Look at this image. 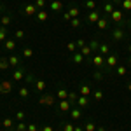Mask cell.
<instances>
[{
  "label": "cell",
  "instance_id": "obj_1",
  "mask_svg": "<svg viewBox=\"0 0 131 131\" xmlns=\"http://www.w3.org/2000/svg\"><path fill=\"white\" fill-rule=\"evenodd\" d=\"M91 65H93V67H96V68H103V67H105V72H108V70H107V65H105V56H103V54H100V52L93 56Z\"/></svg>",
  "mask_w": 131,
  "mask_h": 131
},
{
  "label": "cell",
  "instance_id": "obj_2",
  "mask_svg": "<svg viewBox=\"0 0 131 131\" xmlns=\"http://www.w3.org/2000/svg\"><path fill=\"white\" fill-rule=\"evenodd\" d=\"M12 91V82L10 81H0V94H10Z\"/></svg>",
  "mask_w": 131,
  "mask_h": 131
},
{
  "label": "cell",
  "instance_id": "obj_3",
  "mask_svg": "<svg viewBox=\"0 0 131 131\" xmlns=\"http://www.w3.org/2000/svg\"><path fill=\"white\" fill-rule=\"evenodd\" d=\"M105 65H107V70L117 67V54H108V56L105 58Z\"/></svg>",
  "mask_w": 131,
  "mask_h": 131
},
{
  "label": "cell",
  "instance_id": "obj_4",
  "mask_svg": "<svg viewBox=\"0 0 131 131\" xmlns=\"http://www.w3.org/2000/svg\"><path fill=\"white\" fill-rule=\"evenodd\" d=\"M112 39H114L115 42L124 40V30H122L121 26H117V28H114V30H112Z\"/></svg>",
  "mask_w": 131,
  "mask_h": 131
},
{
  "label": "cell",
  "instance_id": "obj_5",
  "mask_svg": "<svg viewBox=\"0 0 131 131\" xmlns=\"http://www.w3.org/2000/svg\"><path fill=\"white\" fill-rule=\"evenodd\" d=\"M54 100H56V94H49V93H47V94H42L40 96V103L42 105H54Z\"/></svg>",
  "mask_w": 131,
  "mask_h": 131
},
{
  "label": "cell",
  "instance_id": "obj_6",
  "mask_svg": "<svg viewBox=\"0 0 131 131\" xmlns=\"http://www.w3.org/2000/svg\"><path fill=\"white\" fill-rule=\"evenodd\" d=\"M25 77H26V73H25V70L21 67L12 72V81H25Z\"/></svg>",
  "mask_w": 131,
  "mask_h": 131
},
{
  "label": "cell",
  "instance_id": "obj_7",
  "mask_svg": "<svg viewBox=\"0 0 131 131\" xmlns=\"http://www.w3.org/2000/svg\"><path fill=\"white\" fill-rule=\"evenodd\" d=\"M70 117L73 119V121H81L82 119V110L79 108V107H72V110H70Z\"/></svg>",
  "mask_w": 131,
  "mask_h": 131
},
{
  "label": "cell",
  "instance_id": "obj_8",
  "mask_svg": "<svg viewBox=\"0 0 131 131\" xmlns=\"http://www.w3.org/2000/svg\"><path fill=\"white\" fill-rule=\"evenodd\" d=\"M110 18H112V21H114V23H117V25H121V23H122V10L115 9V10H114V12L110 14Z\"/></svg>",
  "mask_w": 131,
  "mask_h": 131
},
{
  "label": "cell",
  "instance_id": "obj_9",
  "mask_svg": "<svg viewBox=\"0 0 131 131\" xmlns=\"http://www.w3.org/2000/svg\"><path fill=\"white\" fill-rule=\"evenodd\" d=\"M88 103H89V96H82V94H79V98H77V107H79V108H86Z\"/></svg>",
  "mask_w": 131,
  "mask_h": 131
},
{
  "label": "cell",
  "instance_id": "obj_10",
  "mask_svg": "<svg viewBox=\"0 0 131 131\" xmlns=\"http://www.w3.org/2000/svg\"><path fill=\"white\" fill-rule=\"evenodd\" d=\"M49 7H51V10H54V12H61V10H63V2H61V0H52Z\"/></svg>",
  "mask_w": 131,
  "mask_h": 131
},
{
  "label": "cell",
  "instance_id": "obj_11",
  "mask_svg": "<svg viewBox=\"0 0 131 131\" xmlns=\"http://www.w3.org/2000/svg\"><path fill=\"white\" fill-rule=\"evenodd\" d=\"M4 47H5L7 52H12V51L16 49V40L14 39H7V40L4 42Z\"/></svg>",
  "mask_w": 131,
  "mask_h": 131
},
{
  "label": "cell",
  "instance_id": "obj_12",
  "mask_svg": "<svg viewBox=\"0 0 131 131\" xmlns=\"http://www.w3.org/2000/svg\"><path fill=\"white\" fill-rule=\"evenodd\" d=\"M37 12H39V9L35 7V4H28V5L25 7V14H26V16H35Z\"/></svg>",
  "mask_w": 131,
  "mask_h": 131
},
{
  "label": "cell",
  "instance_id": "obj_13",
  "mask_svg": "<svg viewBox=\"0 0 131 131\" xmlns=\"http://www.w3.org/2000/svg\"><path fill=\"white\" fill-rule=\"evenodd\" d=\"M46 88H47V82L46 81H42V79H37V81H35V91H37V93H42Z\"/></svg>",
  "mask_w": 131,
  "mask_h": 131
},
{
  "label": "cell",
  "instance_id": "obj_14",
  "mask_svg": "<svg viewBox=\"0 0 131 131\" xmlns=\"http://www.w3.org/2000/svg\"><path fill=\"white\" fill-rule=\"evenodd\" d=\"M72 107H73V105H72L68 100H60V110H61V112H68V110H72Z\"/></svg>",
  "mask_w": 131,
  "mask_h": 131
},
{
  "label": "cell",
  "instance_id": "obj_15",
  "mask_svg": "<svg viewBox=\"0 0 131 131\" xmlns=\"http://www.w3.org/2000/svg\"><path fill=\"white\" fill-rule=\"evenodd\" d=\"M88 21L89 23H98L100 21V12L98 10H91L89 14H88Z\"/></svg>",
  "mask_w": 131,
  "mask_h": 131
},
{
  "label": "cell",
  "instance_id": "obj_16",
  "mask_svg": "<svg viewBox=\"0 0 131 131\" xmlns=\"http://www.w3.org/2000/svg\"><path fill=\"white\" fill-rule=\"evenodd\" d=\"M70 60L73 61L75 65H82V63H84V56H82L81 52L77 51V52H73V54H72V58H70Z\"/></svg>",
  "mask_w": 131,
  "mask_h": 131
},
{
  "label": "cell",
  "instance_id": "obj_17",
  "mask_svg": "<svg viewBox=\"0 0 131 131\" xmlns=\"http://www.w3.org/2000/svg\"><path fill=\"white\" fill-rule=\"evenodd\" d=\"M93 51H94V49L91 47V44H89V46H84V47H82V49L79 51V52H81V54L84 56V58H89L91 54H93Z\"/></svg>",
  "mask_w": 131,
  "mask_h": 131
},
{
  "label": "cell",
  "instance_id": "obj_18",
  "mask_svg": "<svg viewBox=\"0 0 131 131\" xmlns=\"http://www.w3.org/2000/svg\"><path fill=\"white\" fill-rule=\"evenodd\" d=\"M98 52H100V54H103V56L110 54V46H108V44H100V47H98Z\"/></svg>",
  "mask_w": 131,
  "mask_h": 131
},
{
  "label": "cell",
  "instance_id": "obj_19",
  "mask_svg": "<svg viewBox=\"0 0 131 131\" xmlns=\"http://www.w3.org/2000/svg\"><path fill=\"white\" fill-rule=\"evenodd\" d=\"M47 18H49V14H47V10H46V9H40L39 12H37V19L42 21V23L47 21Z\"/></svg>",
  "mask_w": 131,
  "mask_h": 131
},
{
  "label": "cell",
  "instance_id": "obj_20",
  "mask_svg": "<svg viewBox=\"0 0 131 131\" xmlns=\"http://www.w3.org/2000/svg\"><path fill=\"white\" fill-rule=\"evenodd\" d=\"M79 94H82V96H89V94H91V86H89V84H82Z\"/></svg>",
  "mask_w": 131,
  "mask_h": 131
},
{
  "label": "cell",
  "instance_id": "obj_21",
  "mask_svg": "<svg viewBox=\"0 0 131 131\" xmlns=\"http://www.w3.org/2000/svg\"><path fill=\"white\" fill-rule=\"evenodd\" d=\"M7 60H9V65H10V67H19V56H16V54H10Z\"/></svg>",
  "mask_w": 131,
  "mask_h": 131
},
{
  "label": "cell",
  "instance_id": "obj_22",
  "mask_svg": "<svg viewBox=\"0 0 131 131\" xmlns=\"http://www.w3.org/2000/svg\"><path fill=\"white\" fill-rule=\"evenodd\" d=\"M96 26H98L100 30H107V28H108V19H107V18H100V21L96 23Z\"/></svg>",
  "mask_w": 131,
  "mask_h": 131
},
{
  "label": "cell",
  "instance_id": "obj_23",
  "mask_svg": "<svg viewBox=\"0 0 131 131\" xmlns=\"http://www.w3.org/2000/svg\"><path fill=\"white\" fill-rule=\"evenodd\" d=\"M114 10H115V5H114L112 2H107V4L103 5V12H105V14H112Z\"/></svg>",
  "mask_w": 131,
  "mask_h": 131
},
{
  "label": "cell",
  "instance_id": "obj_24",
  "mask_svg": "<svg viewBox=\"0 0 131 131\" xmlns=\"http://www.w3.org/2000/svg\"><path fill=\"white\" fill-rule=\"evenodd\" d=\"M77 98H79V93H75V91H70V93H68V98H67V100L70 101L72 105H75V103H77Z\"/></svg>",
  "mask_w": 131,
  "mask_h": 131
},
{
  "label": "cell",
  "instance_id": "obj_25",
  "mask_svg": "<svg viewBox=\"0 0 131 131\" xmlns=\"http://www.w3.org/2000/svg\"><path fill=\"white\" fill-rule=\"evenodd\" d=\"M56 96H58L60 100H67V98H68V91L63 89V88H60V89H58V93H56Z\"/></svg>",
  "mask_w": 131,
  "mask_h": 131
},
{
  "label": "cell",
  "instance_id": "obj_26",
  "mask_svg": "<svg viewBox=\"0 0 131 131\" xmlns=\"http://www.w3.org/2000/svg\"><path fill=\"white\" fill-rule=\"evenodd\" d=\"M7 68H10L9 60H5V58H0V70H7Z\"/></svg>",
  "mask_w": 131,
  "mask_h": 131
},
{
  "label": "cell",
  "instance_id": "obj_27",
  "mask_svg": "<svg viewBox=\"0 0 131 131\" xmlns=\"http://www.w3.org/2000/svg\"><path fill=\"white\" fill-rule=\"evenodd\" d=\"M7 40V28L5 26H0V42Z\"/></svg>",
  "mask_w": 131,
  "mask_h": 131
},
{
  "label": "cell",
  "instance_id": "obj_28",
  "mask_svg": "<svg viewBox=\"0 0 131 131\" xmlns=\"http://www.w3.org/2000/svg\"><path fill=\"white\" fill-rule=\"evenodd\" d=\"M84 129L86 131H96V124L93 121H88L86 124H84Z\"/></svg>",
  "mask_w": 131,
  "mask_h": 131
},
{
  "label": "cell",
  "instance_id": "obj_29",
  "mask_svg": "<svg viewBox=\"0 0 131 131\" xmlns=\"http://www.w3.org/2000/svg\"><path fill=\"white\" fill-rule=\"evenodd\" d=\"M9 23H10V16L5 14V16H2V18H0V26H5V28H7V25H9Z\"/></svg>",
  "mask_w": 131,
  "mask_h": 131
},
{
  "label": "cell",
  "instance_id": "obj_30",
  "mask_svg": "<svg viewBox=\"0 0 131 131\" xmlns=\"http://www.w3.org/2000/svg\"><path fill=\"white\" fill-rule=\"evenodd\" d=\"M2 126L7 128V129H10V128L14 126V121H12V119H4V121H2Z\"/></svg>",
  "mask_w": 131,
  "mask_h": 131
},
{
  "label": "cell",
  "instance_id": "obj_31",
  "mask_svg": "<svg viewBox=\"0 0 131 131\" xmlns=\"http://www.w3.org/2000/svg\"><path fill=\"white\" fill-rule=\"evenodd\" d=\"M79 12H81L79 7H70V10H68V14L72 16V19H73V18H77V16H79Z\"/></svg>",
  "mask_w": 131,
  "mask_h": 131
},
{
  "label": "cell",
  "instance_id": "obj_32",
  "mask_svg": "<svg viewBox=\"0 0 131 131\" xmlns=\"http://www.w3.org/2000/svg\"><path fill=\"white\" fill-rule=\"evenodd\" d=\"M67 49L70 51L72 54H73V52H77V44H75V42H68V44H67Z\"/></svg>",
  "mask_w": 131,
  "mask_h": 131
},
{
  "label": "cell",
  "instance_id": "obj_33",
  "mask_svg": "<svg viewBox=\"0 0 131 131\" xmlns=\"http://www.w3.org/2000/svg\"><path fill=\"white\" fill-rule=\"evenodd\" d=\"M93 96H94V100H96V101H101V100H103V91H100V89L94 91Z\"/></svg>",
  "mask_w": 131,
  "mask_h": 131
},
{
  "label": "cell",
  "instance_id": "obj_34",
  "mask_svg": "<svg viewBox=\"0 0 131 131\" xmlns=\"http://www.w3.org/2000/svg\"><path fill=\"white\" fill-rule=\"evenodd\" d=\"M23 56H25V58H31V56H33V49L25 47V49H23Z\"/></svg>",
  "mask_w": 131,
  "mask_h": 131
},
{
  "label": "cell",
  "instance_id": "obj_35",
  "mask_svg": "<svg viewBox=\"0 0 131 131\" xmlns=\"http://www.w3.org/2000/svg\"><path fill=\"white\" fill-rule=\"evenodd\" d=\"M26 128H28V126H26L25 122H18L16 128H14V131H26Z\"/></svg>",
  "mask_w": 131,
  "mask_h": 131
},
{
  "label": "cell",
  "instance_id": "obj_36",
  "mask_svg": "<svg viewBox=\"0 0 131 131\" xmlns=\"http://www.w3.org/2000/svg\"><path fill=\"white\" fill-rule=\"evenodd\" d=\"M86 7L89 10H94L96 9V2H94V0H88V2H86Z\"/></svg>",
  "mask_w": 131,
  "mask_h": 131
},
{
  "label": "cell",
  "instance_id": "obj_37",
  "mask_svg": "<svg viewBox=\"0 0 131 131\" xmlns=\"http://www.w3.org/2000/svg\"><path fill=\"white\" fill-rule=\"evenodd\" d=\"M73 129H75V126L72 122H65L63 124V131H73Z\"/></svg>",
  "mask_w": 131,
  "mask_h": 131
},
{
  "label": "cell",
  "instance_id": "obj_38",
  "mask_svg": "<svg viewBox=\"0 0 131 131\" xmlns=\"http://www.w3.org/2000/svg\"><path fill=\"white\" fill-rule=\"evenodd\" d=\"M122 9L124 10H131V0H122Z\"/></svg>",
  "mask_w": 131,
  "mask_h": 131
},
{
  "label": "cell",
  "instance_id": "obj_39",
  "mask_svg": "<svg viewBox=\"0 0 131 131\" xmlns=\"http://www.w3.org/2000/svg\"><path fill=\"white\" fill-rule=\"evenodd\" d=\"M70 25H72V28H79V26H81V19H79V18H73V19L70 21Z\"/></svg>",
  "mask_w": 131,
  "mask_h": 131
},
{
  "label": "cell",
  "instance_id": "obj_40",
  "mask_svg": "<svg viewBox=\"0 0 131 131\" xmlns=\"http://www.w3.org/2000/svg\"><path fill=\"white\" fill-rule=\"evenodd\" d=\"M117 73H119V75H126V73H128V68H126V67H119V65H117Z\"/></svg>",
  "mask_w": 131,
  "mask_h": 131
},
{
  "label": "cell",
  "instance_id": "obj_41",
  "mask_svg": "<svg viewBox=\"0 0 131 131\" xmlns=\"http://www.w3.org/2000/svg\"><path fill=\"white\" fill-rule=\"evenodd\" d=\"M35 7H37L39 10L44 9V7H46V0H37V2H35Z\"/></svg>",
  "mask_w": 131,
  "mask_h": 131
},
{
  "label": "cell",
  "instance_id": "obj_42",
  "mask_svg": "<svg viewBox=\"0 0 131 131\" xmlns=\"http://www.w3.org/2000/svg\"><path fill=\"white\" fill-rule=\"evenodd\" d=\"M19 96L21 98H28V88H21L19 89Z\"/></svg>",
  "mask_w": 131,
  "mask_h": 131
},
{
  "label": "cell",
  "instance_id": "obj_43",
  "mask_svg": "<svg viewBox=\"0 0 131 131\" xmlns=\"http://www.w3.org/2000/svg\"><path fill=\"white\" fill-rule=\"evenodd\" d=\"M25 117H26V115H25V112H18V114H16V119H18V122H23L25 121Z\"/></svg>",
  "mask_w": 131,
  "mask_h": 131
},
{
  "label": "cell",
  "instance_id": "obj_44",
  "mask_svg": "<svg viewBox=\"0 0 131 131\" xmlns=\"http://www.w3.org/2000/svg\"><path fill=\"white\" fill-rule=\"evenodd\" d=\"M75 44H77V49L81 51L82 47H84V46H88V44H86V40H84V39H79V40L75 42Z\"/></svg>",
  "mask_w": 131,
  "mask_h": 131
},
{
  "label": "cell",
  "instance_id": "obj_45",
  "mask_svg": "<svg viewBox=\"0 0 131 131\" xmlns=\"http://www.w3.org/2000/svg\"><path fill=\"white\" fill-rule=\"evenodd\" d=\"M25 81L28 82V84H35V81H37V79H35V77H33V75H30V73H28V75H26V77H25Z\"/></svg>",
  "mask_w": 131,
  "mask_h": 131
},
{
  "label": "cell",
  "instance_id": "obj_46",
  "mask_svg": "<svg viewBox=\"0 0 131 131\" xmlns=\"http://www.w3.org/2000/svg\"><path fill=\"white\" fill-rule=\"evenodd\" d=\"M14 37H16V39H23V37H25V31H23V30H18L16 33H14Z\"/></svg>",
  "mask_w": 131,
  "mask_h": 131
},
{
  "label": "cell",
  "instance_id": "obj_47",
  "mask_svg": "<svg viewBox=\"0 0 131 131\" xmlns=\"http://www.w3.org/2000/svg\"><path fill=\"white\" fill-rule=\"evenodd\" d=\"M26 131H39V128H37V124H28Z\"/></svg>",
  "mask_w": 131,
  "mask_h": 131
},
{
  "label": "cell",
  "instance_id": "obj_48",
  "mask_svg": "<svg viewBox=\"0 0 131 131\" xmlns=\"http://www.w3.org/2000/svg\"><path fill=\"white\" fill-rule=\"evenodd\" d=\"M94 79H96V81H101V79H103V73H101V72H96V73H94Z\"/></svg>",
  "mask_w": 131,
  "mask_h": 131
},
{
  "label": "cell",
  "instance_id": "obj_49",
  "mask_svg": "<svg viewBox=\"0 0 131 131\" xmlns=\"http://www.w3.org/2000/svg\"><path fill=\"white\" fill-rule=\"evenodd\" d=\"M63 19L65 21H72V16L68 14V12H63Z\"/></svg>",
  "mask_w": 131,
  "mask_h": 131
},
{
  "label": "cell",
  "instance_id": "obj_50",
  "mask_svg": "<svg viewBox=\"0 0 131 131\" xmlns=\"http://www.w3.org/2000/svg\"><path fill=\"white\" fill-rule=\"evenodd\" d=\"M42 131H54V129H52L51 126H44V128H42Z\"/></svg>",
  "mask_w": 131,
  "mask_h": 131
},
{
  "label": "cell",
  "instance_id": "obj_51",
  "mask_svg": "<svg viewBox=\"0 0 131 131\" xmlns=\"http://www.w3.org/2000/svg\"><path fill=\"white\" fill-rule=\"evenodd\" d=\"M114 5H119V4H122V0H110Z\"/></svg>",
  "mask_w": 131,
  "mask_h": 131
},
{
  "label": "cell",
  "instance_id": "obj_52",
  "mask_svg": "<svg viewBox=\"0 0 131 131\" xmlns=\"http://www.w3.org/2000/svg\"><path fill=\"white\" fill-rule=\"evenodd\" d=\"M73 131H84V129H82L81 126H75V129H73Z\"/></svg>",
  "mask_w": 131,
  "mask_h": 131
},
{
  "label": "cell",
  "instance_id": "obj_53",
  "mask_svg": "<svg viewBox=\"0 0 131 131\" xmlns=\"http://www.w3.org/2000/svg\"><path fill=\"white\" fill-rule=\"evenodd\" d=\"M96 131H107V129H105L103 126H100V128H96Z\"/></svg>",
  "mask_w": 131,
  "mask_h": 131
},
{
  "label": "cell",
  "instance_id": "obj_54",
  "mask_svg": "<svg viewBox=\"0 0 131 131\" xmlns=\"http://www.w3.org/2000/svg\"><path fill=\"white\" fill-rule=\"evenodd\" d=\"M2 10H4V5H2V4H0V12H2Z\"/></svg>",
  "mask_w": 131,
  "mask_h": 131
},
{
  "label": "cell",
  "instance_id": "obj_55",
  "mask_svg": "<svg viewBox=\"0 0 131 131\" xmlns=\"http://www.w3.org/2000/svg\"><path fill=\"white\" fill-rule=\"evenodd\" d=\"M128 89H129V91H131V82H129V84H128Z\"/></svg>",
  "mask_w": 131,
  "mask_h": 131
},
{
  "label": "cell",
  "instance_id": "obj_56",
  "mask_svg": "<svg viewBox=\"0 0 131 131\" xmlns=\"http://www.w3.org/2000/svg\"><path fill=\"white\" fill-rule=\"evenodd\" d=\"M128 61H129V65H131V56H129V60H128Z\"/></svg>",
  "mask_w": 131,
  "mask_h": 131
},
{
  "label": "cell",
  "instance_id": "obj_57",
  "mask_svg": "<svg viewBox=\"0 0 131 131\" xmlns=\"http://www.w3.org/2000/svg\"><path fill=\"white\" fill-rule=\"evenodd\" d=\"M129 51H131V44H129Z\"/></svg>",
  "mask_w": 131,
  "mask_h": 131
},
{
  "label": "cell",
  "instance_id": "obj_58",
  "mask_svg": "<svg viewBox=\"0 0 131 131\" xmlns=\"http://www.w3.org/2000/svg\"><path fill=\"white\" fill-rule=\"evenodd\" d=\"M0 72H2V70H0Z\"/></svg>",
  "mask_w": 131,
  "mask_h": 131
}]
</instances>
